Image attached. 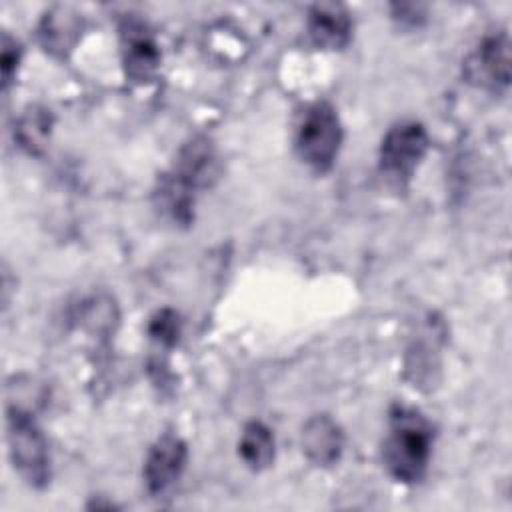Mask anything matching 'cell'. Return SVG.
Wrapping results in <instances>:
<instances>
[{"instance_id": "obj_1", "label": "cell", "mask_w": 512, "mask_h": 512, "mask_svg": "<svg viewBox=\"0 0 512 512\" xmlns=\"http://www.w3.org/2000/svg\"><path fill=\"white\" fill-rule=\"evenodd\" d=\"M218 174L214 144L206 136L192 138L180 148L172 168L158 180L154 192L158 208L176 224H190L198 190L210 188Z\"/></svg>"}, {"instance_id": "obj_2", "label": "cell", "mask_w": 512, "mask_h": 512, "mask_svg": "<svg viewBox=\"0 0 512 512\" xmlns=\"http://www.w3.org/2000/svg\"><path fill=\"white\" fill-rule=\"evenodd\" d=\"M432 442L434 428L418 410L394 406L382 444V462L390 476L404 484L418 482L426 474Z\"/></svg>"}, {"instance_id": "obj_3", "label": "cell", "mask_w": 512, "mask_h": 512, "mask_svg": "<svg viewBox=\"0 0 512 512\" xmlns=\"http://www.w3.org/2000/svg\"><path fill=\"white\" fill-rule=\"evenodd\" d=\"M8 452L18 474L32 486L44 488L50 482L48 442L34 420V414L22 406H10L6 416Z\"/></svg>"}, {"instance_id": "obj_4", "label": "cell", "mask_w": 512, "mask_h": 512, "mask_svg": "<svg viewBox=\"0 0 512 512\" xmlns=\"http://www.w3.org/2000/svg\"><path fill=\"white\" fill-rule=\"evenodd\" d=\"M342 124L330 102H314L302 114L294 148L304 164H308L316 172H326L332 168L340 146H342Z\"/></svg>"}, {"instance_id": "obj_5", "label": "cell", "mask_w": 512, "mask_h": 512, "mask_svg": "<svg viewBox=\"0 0 512 512\" xmlns=\"http://www.w3.org/2000/svg\"><path fill=\"white\" fill-rule=\"evenodd\" d=\"M430 148L426 128L416 120L394 124L382 138L378 150L380 172L392 182L404 186L414 176Z\"/></svg>"}, {"instance_id": "obj_6", "label": "cell", "mask_w": 512, "mask_h": 512, "mask_svg": "<svg viewBox=\"0 0 512 512\" xmlns=\"http://www.w3.org/2000/svg\"><path fill=\"white\" fill-rule=\"evenodd\" d=\"M510 38L504 30L488 34L480 44L466 56L462 74L474 88L490 94H504L510 86Z\"/></svg>"}, {"instance_id": "obj_7", "label": "cell", "mask_w": 512, "mask_h": 512, "mask_svg": "<svg viewBox=\"0 0 512 512\" xmlns=\"http://www.w3.org/2000/svg\"><path fill=\"white\" fill-rule=\"evenodd\" d=\"M120 54L126 78L136 84L152 80L162 60L152 30L134 16H126L120 22Z\"/></svg>"}, {"instance_id": "obj_8", "label": "cell", "mask_w": 512, "mask_h": 512, "mask_svg": "<svg viewBox=\"0 0 512 512\" xmlns=\"http://www.w3.org/2000/svg\"><path fill=\"white\" fill-rule=\"evenodd\" d=\"M188 462V446L176 434H162L148 450L142 476L152 496H162L176 486Z\"/></svg>"}, {"instance_id": "obj_9", "label": "cell", "mask_w": 512, "mask_h": 512, "mask_svg": "<svg viewBox=\"0 0 512 512\" xmlns=\"http://www.w3.org/2000/svg\"><path fill=\"white\" fill-rule=\"evenodd\" d=\"M308 36L322 50H342L352 38L350 12L336 2H320L308 10Z\"/></svg>"}, {"instance_id": "obj_10", "label": "cell", "mask_w": 512, "mask_h": 512, "mask_svg": "<svg viewBox=\"0 0 512 512\" xmlns=\"http://www.w3.org/2000/svg\"><path fill=\"white\" fill-rule=\"evenodd\" d=\"M302 450L316 466H332L342 456L344 432L328 414H316L302 428Z\"/></svg>"}, {"instance_id": "obj_11", "label": "cell", "mask_w": 512, "mask_h": 512, "mask_svg": "<svg viewBox=\"0 0 512 512\" xmlns=\"http://www.w3.org/2000/svg\"><path fill=\"white\" fill-rule=\"evenodd\" d=\"M82 32V20L80 16L70 10L56 6L50 12H46L38 26V38L44 50L50 54L64 58L78 42Z\"/></svg>"}, {"instance_id": "obj_12", "label": "cell", "mask_w": 512, "mask_h": 512, "mask_svg": "<svg viewBox=\"0 0 512 512\" xmlns=\"http://www.w3.org/2000/svg\"><path fill=\"white\" fill-rule=\"evenodd\" d=\"M238 454L242 462L254 472L270 468L276 454L272 430L264 422H248L238 440Z\"/></svg>"}, {"instance_id": "obj_13", "label": "cell", "mask_w": 512, "mask_h": 512, "mask_svg": "<svg viewBox=\"0 0 512 512\" xmlns=\"http://www.w3.org/2000/svg\"><path fill=\"white\" fill-rule=\"evenodd\" d=\"M52 124H54V118L50 110L42 106H30L18 118L14 128V138L18 140L20 148H24L28 154H40L48 144Z\"/></svg>"}, {"instance_id": "obj_14", "label": "cell", "mask_w": 512, "mask_h": 512, "mask_svg": "<svg viewBox=\"0 0 512 512\" xmlns=\"http://www.w3.org/2000/svg\"><path fill=\"white\" fill-rule=\"evenodd\" d=\"M148 334L156 344H160L164 348H172L178 342V336H180V318H178V314L170 308L158 310L148 322Z\"/></svg>"}, {"instance_id": "obj_15", "label": "cell", "mask_w": 512, "mask_h": 512, "mask_svg": "<svg viewBox=\"0 0 512 512\" xmlns=\"http://www.w3.org/2000/svg\"><path fill=\"white\" fill-rule=\"evenodd\" d=\"M22 60V46L8 34H2V50H0V70H2V88L4 92L10 88L18 66Z\"/></svg>"}, {"instance_id": "obj_16", "label": "cell", "mask_w": 512, "mask_h": 512, "mask_svg": "<svg viewBox=\"0 0 512 512\" xmlns=\"http://www.w3.org/2000/svg\"><path fill=\"white\" fill-rule=\"evenodd\" d=\"M392 18L402 26L416 28L426 20V8L422 4H392Z\"/></svg>"}]
</instances>
